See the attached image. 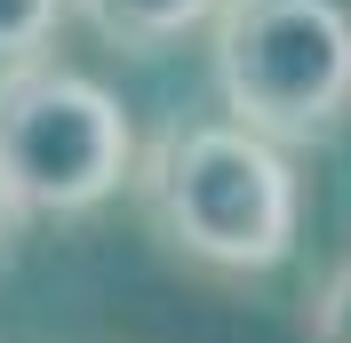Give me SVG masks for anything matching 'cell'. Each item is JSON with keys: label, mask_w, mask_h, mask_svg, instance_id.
Listing matches in <instances>:
<instances>
[{"label": "cell", "mask_w": 351, "mask_h": 343, "mask_svg": "<svg viewBox=\"0 0 351 343\" xmlns=\"http://www.w3.org/2000/svg\"><path fill=\"white\" fill-rule=\"evenodd\" d=\"M136 200L176 256L208 272H271L295 248L304 184L280 144L240 120H176L136 160Z\"/></svg>", "instance_id": "1"}, {"label": "cell", "mask_w": 351, "mask_h": 343, "mask_svg": "<svg viewBox=\"0 0 351 343\" xmlns=\"http://www.w3.org/2000/svg\"><path fill=\"white\" fill-rule=\"evenodd\" d=\"M223 120L263 144H328L351 120V8L343 0H223L216 8Z\"/></svg>", "instance_id": "2"}, {"label": "cell", "mask_w": 351, "mask_h": 343, "mask_svg": "<svg viewBox=\"0 0 351 343\" xmlns=\"http://www.w3.org/2000/svg\"><path fill=\"white\" fill-rule=\"evenodd\" d=\"M128 112L72 64H24L0 80V192L16 215H96L136 184Z\"/></svg>", "instance_id": "3"}, {"label": "cell", "mask_w": 351, "mask_h": 343, "mask_svg": "<svg viewBox=\"0 0 351 343\" xmlns=\"http://www.w3.org/2000/svg\"><path fill=\"white\" fill-rule=\"evenodd\" d=\"M96 40H112L120 56H160L168 40H184L192 24H216L223 0H72Z\"/></svg>", "instance_id": "4"}, {"label": "cell", "mask_w": 351, "mask_h": 343, "mask_svg": "<svg viewBox=\"0 0 351 343\" xmlns=\"http://www.w3.org/2000/svg\"><path fill=\"white\" fill-rule=\"evenodd\" d=\"M72 0H0V80L24 64H48V40Z\"/></svg>", "instance_id": "5"}, {"label": "cell", "mask_w": 351, "mask_h": 343, "mask_svg": "<svg viewBox=\"0 0 351 343\" xmlns=\"http://www.w3.org/2000/svg\"><path fill=\"white\" fill-rule=\"evenodd\" d=\"M304 327H311V343H351V263H335V272L311 287Z\"/></svg>", "instance_id": "6"}, {"label": "cell", "mask_w": 351, "mask_h": 343, "mask_svg": "<svg viewBox=\"0 0 351 343\" xmlns=\"http://www.w3.org/2000/svg\"><path fill=\"white\" fill-rule=\"evenodd\" d=\"M8 224H16V208H8V192H0V248H8Z\"/></svg>", "instance_id": "7"}]
</instances>
